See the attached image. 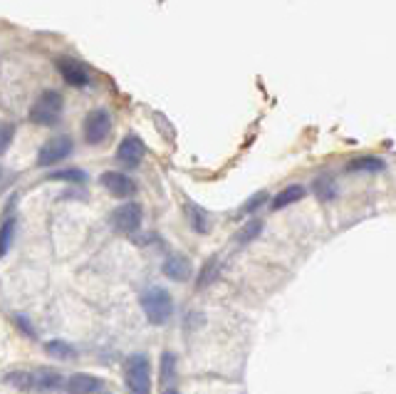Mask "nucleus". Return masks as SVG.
<instances>
[{
    "mask_svg": "<svg viewBox=\"0 0 396 394\" xmlns=\"http://www.w3.org/2000/svg\"><path fill=\"white\" fill-rule=\"evenodd\" d=\"M141 307H144V315L152 325H166L174 315V298L168 291L154 285V288L141 293Z\"/></svg>",
    "mask_w": 396,
    "mask_h": 394,
    "instance_id": "f257e3e1",
    "label": "nucleus"
},
{
    "mask_svg": "<svg viewBox=\"0 0 396 394\" xmlns=\"http://www.w3.org/2000/svg\"><path fill=\"white\" fill-rule=\"evenodd\" d=\"M124 382L131 394H152V365L144 352H134L126 357Z\"/></svg>",
    "mask_w": 396,
    "mask_h": 394,
    "instance_id": "f03ea898",
    "label": "nucleus"
},
{
    "mask_svg": "<svg viewBox=\"0 0 396 394\" xmlns=\"http://www.w3.org/2000/svg\"><path fill=\"white\" fill-rule=\"evenodd\" d=\"M65 110V102H62V94L54 92V89H45L35 104L30 107V119L35 124H43V126H52L60 122V115Z\"/></svg>",
    "mask_w": 396,
    "mask_h": 394,
    "instance_id": "7ed1b4c3",
    "label": "nucleus"
},
{
    "mask_svg": "<svg viewBox=\"0 0 396 394\" xmlns=\"http://www.w3.org/2000/svg\"><path fill=\"white\" fill-rule=\"evenodd\" d=\"M72 149H75V144H72V139L67 137V134L47 139L38 152V166H52L57 164V161L67 159L72 154Z\"/></svg>",
    "mask_w": 396,
    "mask_h": 394,
    "instance_id": "20e7f679",
    "label": "nucleus"
},
{
    "mask_svg": "<svg viewBox=\"0 0 396 394\" xmlns=\"http://www.w3.org/2000/svg\"><path fill=\"white\" fill-rule=\"evenodd\" d=\"M82 129H85L87 144H99V142H104V139L109 137V131H112V117H109V112H104V110H94L85 117Z\"/></svg>",
    "mask_w": 396,
    "mask_h": 394,
    "instance_id": "39448f33",
    "label": "nucleus"
},
{
    "mask_svg": "<svg viewBox=\"0 0 396 394\" xmlns=\"http://www.w3.org/2000/svg\"><path fill=\"white\" fill-rule=\"evenodd\" d=\"M141 216H144V211H141L139 203L126 201L124 206H119L112 214V228L119 231V233H136L141 226Z\"/></svg>",
    "mask_w": 396,
    "mask_h": 394,
    "instance_id": "423d86ee",
    "label": "nucleus"
},
{
    "mask_svg": "<svg viewBox=\"0 0 396 394\" xmlns=\"http://www.w3.org/2000/svg\"><path fill=\"white\" fill-rule=\"evenodd\" d=\"M144 154H147L144 142H141L136 134H129V137L122 139L119 147H117V161H119L124 169H136V166L141 164V159H144Z\"/></svg>",
    "mask_w": 396,
    "mask_h": 394,
    "instance_id": "0eeeda50",
    "label": "nucleus"
},
{
    "mask_svg": "<svg viewBox=\"0 0 396 394\" xmlns=\"http://www.w3.org/2000/svg\"><path fill=\"white\" fill-rule=\"evenodd\" d=\"M99 181H102V187L117 198H129V196H134V194H136L134 179H131V176H126V174H122V171H104Z\"/></svg>",
    "mask_w": 396,
    "mask_h": 394,
    "instance_id": "6e6552de",
    "label": "nucleus"
},
{
    "mask_svg": "<svg viewBox=\"0 0 396 394\" xmlns=\"http://www.w3.org/2000/svg\"><path fill=\"white\" fill-rule=\"evenodd\" d=\"M57 70H60L62 80H65L67 85H72V87H87L89 85L87 67L82 65L80 60H75V57H60V60H57Z\"/></svg>",
    "mask_w": 396,
    "mask_h": 394,
    "instance_id": "1a4fd4ad",
    "label": "nucleus"
},
{
    "mask_svg": "<svg viewBox=\"0 0 396 394\" xmlns=\"http://www.w3.org/2000/svg\"><path fill=\"white\" fill-rule=\"evenodd\" d=\"M161 270L163 275L171 280H189L191 275H193V265H191L189 258L181 256V253H171V256L163 261Z\"/></svg>",
    "mask_w": 396,
    "mask_h": 394,
    "instance_id": "9d476101",
    "label": "nucleus"
},
{
    "mask_svg": "<svg viewBox=\"0 0 396 394\" xmlns=\"http://www.w3.org/2000/svg\"><path fill=\"white\" fill-rule=\"evenodd\" d=\"M62 387H67V384L57 370L40 367L38 372H33V392H57Z\"/></svg>",
    "mask_w": 396,
    "mask_h": 394,
    "instance_id": "9b49d317",
    "label": "nucleus"
},
{
    "mask_svg": "<svg viewBox=\"0 0 396 394\" xmlns=\"http://www.w3.org/2000/svg\"><path fill=\"white\" fill-rule=\"evenodd\" d=\"M184 214H186V221H189L191 231L198 235L208 233L211 231V216H208V211L203 206H198V203H186L184 206Z\"/></svg>",
    "mask_w": 396,
    "mask_h": 394,
    "instance_id": "f8f14e48",
    "label": "nucleus"
},
{
    "mask_svg": "<svg viewBox=\"0 0 396 394\" xmlns=\"http://www.w3.org/2000/svg\"><path fill=\"white\" fill-rule=\"evenodd\" d=\"M102 389V379H97L94 374H72L67 379V392L70 394H97Z\"/></svg>",
    "mask_w": 396,
    "mask_h": 394,
    "instance_id": "ddd939ff",
    "label": "nucleus"
},
{
    "mask_svg": "<svg viewBox=\"0 0 396 394\" xmlns=\"http://www.w3.org/2000/svg\"><path fill=\"white\" fill-rule=\"evenodd\" d=\"M386 164L384 159H379V156H354V159L347 161V166H344V171L347 174H379V171H384Z\"/></svg>",
    "mask_w": 396,
    "mask_h": 394,
    "instance_id": "4468645a",
    "label": "nucleus"
},
{
    "mask_svg": "<svg viewBox=\"0 0 396 394\" xmlns=\"http://www.w3.org/2000/svg\"><path fill=\"white\" fill-rule=\"evenodd\" d=\"M305 194H307V189L302 187V184H293V187H285L280 194H277L275 198L270 201V208L272 211H282V208L293 206V203L302 201Z\"/></svg>",
    "mask_w": 396,
    "mask_h": 394,
    "instance_id": "2eb2a0df",
    "label": "nucleus"
},
{
    "mask_svg": "<svg viewBox=\"0 0 396 394\" xmlns=\"http://www.w3.org/2000/svg\"><path fill=\"white\" fill-rule=\"evenodd\" d=\"M312 191H315V196L320 198V201L330 203L335 201L337 196H339V184H337L335 176L325 174V176H317L315 184H312Z\"/></svg>",
    "mask_w": 396,
    "mask_h": 394,
    "instance_id": "dca6fc26",
    "label": "nucleus"
},
{
    "mask_svg": "<svg viewBox=\"0 0 396 394\" xmlns=\"http://www.w3.org/2000/svg\"><path fill=\"white\" fill-rule=\"evenodd\" d=\"M218 273H221V258L211 256L206 263H203L201 273H198V278H196V288H208L211 283H216Z\"/></svg>",
    "mask_w": 396,
    "mask_h": 394,
    "instance_id": "f3484780",
    "label": "nucleus"
},
{
    "mask_svg": "<svg viewBox=\"0 0 396 394\" xmlns=\"http://www.w3.org/2000/svg\"><path fill=\"white\" fill-rule=\"evenodd\" d=\"M263 228H265V224H263L261 219H250L248 224L238 231V238H235V241H238L240 246H248V243L256 241L258 235H263Z\"/></svg>",
    "mask_w": 396,
    "mask_h": 394,
    "instance_id": "a211bd4d",
    "label": "nucleus"
},
{
    "mask_svg": "<svg viewBox=\"0 0 396 394\" xmlns=\"http://www.w3.org/2000/svg\"><path fill=\"white\" fill-rule=\"evenodd\" d=\"M45 352L57 357V360H72L75 357V347L67 345L65 340H50V342H45Z\"/></svg>",
    "mask_w": 396,
    "mask_h": 394,
    "instance_id": "6ab92c4d",
    "label": "nucleus"
},
{
    "mask_svg": "<svg viewBox=\"0 0 396 394\" xmlns=\"http://www.w3.org/2000/svg\"><path fill=\"white\" fill-rule=\"evenodd\" d=\"M15 219H8L6 224L0 226V258L6 256L8 251H10V243H13V235H15Z\"/></svg>",
    "mask_w": 396,
    "mask_h": 394,
    "instance_id": "aec40b11",
    "label": "nucleus"
},
{
    "mask_svg": "<svg viewBox=\"0 0 396 394\" xmlns=\"http://www.w3.org/2000/svg\"><path fill=\"white\" fill-rule=\"evenodd\" d=\"M6 382L15 389H22V392H33V372H10L6 377Z\"/></svg>",
    "mask_w": 396,
    "mask_h": 394,
    "instance_id": "412c9836",
    "label": "nucleus"
},
{
    "mask_svg": "<svg viewBox=\"0 0 396 394\" xmlns=\"http://www.w3.org/2000/svg\"><path fill=\"white\" fill-rule=\"evenodd\" d=\"M267 198H270V194L267 191H258L253 198H248V201L243 203V208H240V214L243 216H250V214H256L258 208H263L267 203Z\"/></svg>",
    "mask_w": 396,
    "mask_h": 394,
    "instance_id": "4be33fe9",
    "label": "nucleus"
},
{
    "mask_svg": "<svg viewBox=\"0 0 396 394\" xmlns=\"http://www.w3.org/2000/svg\"><path fill=\"white\" fill-rule=\"evenodd\" d=\"M176 377V357L171 352H163L161 357V379L163 382H171Z\"/></svg>",
    "mask_w": 396,
    "mask_h": 394,
    "instance_id": "5701e85b",
    "label": "nucleus"
},
{
    "mask_svg": "<svg viewBox=\"0 0 396 394\" xmlns=\"http://www.w3.org/2000/svg\"><path fill=\"white\" fill-rule=\"evenodd\" d=\"M50 179L54 181H77V184H82V181L87 179V174L80 169H65V171H54V174H50Z\"/></svg>",
    "mask_w": 396,
    "mask_h": 394,
    "instance_id": "b1692460",
    "label": "nucleus"
},
{
    "mask_svg": "<svg viewBox=\"0 0 396 394\" xmlns=\"http://www.w3.org/2000/svg\"><path fill=\"white\" fill-rule=\"evenodd\" d=\"M13 137H15V126H13L10 122H0V154H6Z\"/></svg>",
    "mask_w": 396,
    "mask_h": 394,
    "instance_id": "393cba45",
    "label": "nucleus"
},
{
    "mask_svg": "<svg viewBox=\"0 0 396 394\" xmlns=\"http://www.w3.org/2000/svg\"><path fill=\"white\" fill-rule=\"evenodd\" d=\"M15 323H17V325H20V328H22V330H25V333H27V335H30V337H33V328H30V323H27V320H25V318H22V315H17V318H15Z\"/></svg>",
    "mask_w": 396,
    "mask_h": 394,
    "instance_id": "a878e982",
    "label": "nucleus"
},
{
    "mask_svg": "<svg viewBox=\"0 0 396 394\" xmlns=\"http://www.w3.org/2000/svg\"><path fill=\"white\" fill-rule=\"evenodd\" d=\"M3 181H6V169L0 166V184H3Z\"/></svg>",
    "mask_w": 396,
    "mask_h": 394,
    "instance_id": "bb28decb",
    "label": "nucleus"
},
{
    "mask_svg": "<svg viewBox=\"0 0 396 394\" xmlns=\"http://www.w3.org/2000/svg\"><path fill=\"white\" fill-rule=\"evenodd\" d=\"M163 394H179V392H176V389H166Z\"/></svg>",
    "mask_w": 396,
    "mask_h": 394,
    "instance_id": "cd10ccee",
    "label": "nucleus"
},
{
    "mask_svg": "<svg viewBox=\"0 0 396 394\" xmlns=\"http://www.w3.org/2000/svg\"><path fill=\"white\" fill-rule=\"evenodd\" d=\"M99 394H109V392H99Z\"/></svg>",
    "mask_w": 396,
    "mask_h": 394,
    "instance_id": "c85d7f7f",
    "label": "nucleus"
}]
</instances>
